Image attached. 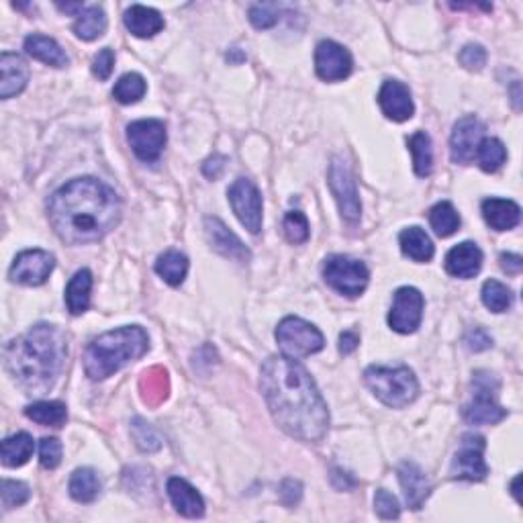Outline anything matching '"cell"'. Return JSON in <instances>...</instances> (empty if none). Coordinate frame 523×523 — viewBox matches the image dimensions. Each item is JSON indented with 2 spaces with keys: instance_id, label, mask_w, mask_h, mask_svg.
Here are the masks:
<instances>
[{
  "instance_id": "47",
  "label": "cell",
  "mask_w": 523,
  "mask_h": 523,
  "mask_svg": "<svg viewBox=\"0 0 523 523\" xmlns=\"http://www.w3.org/2000/svg\"><path fill=\"white\" fill-rule=\"evenodd\" d=\"M465 343L470 352H482V350H488L493 346V337L488 335L482 327H474L466 334Z\"/></svg>"
},
{
  "instance_id": "36",
  "label": "cell",
  "mask_w": 523,
  "mask_h": 523,
  "mask_svg": "<svg viewBox=\"0 0 523 523\" xmlns=\"http://www.w3.org/2000/svg\"><path fill=\"white\" fill-rule=\"evenodd\" d=\"M429 223H432L435 235L450 237L460 227V215L452 203L442 201L438 204H434L432 211H429Z\"/></svg>"
},
{
  "instance_id": "3",
  "label": "cell",
  "mask_w": 523,
  "mask_h": 523,
  "mask_svg": "<svg viewBox=\"0 0 523 523\" xmlns=\"http://www.w3.org/2000/svg\"><path fill=\"white\" fill-rule=\"evenodd\" d=\"M65 356L68 343L64 331L51 323H37L4 348V366L29 395H45L56 387Z\"/></svg>"
},
{
  "instance_id": "29",
  "label": "cell",
  "mask_w": 523,
  "mask_h": 523,
  "mask_svg": "<svg viewBox=\"0 0 523 523\" xmlns=\"http://www.w3.org/2000/svg\"><path fill=\"white\" fill-rule=\"evenodd\" d=\"M33 450H35V442H33L27 432H19L11 438L3 442V465L9 468H19L27 465Z\"/></svg>"
},
{
  "instance_id": "9",
  "label": "cell",
  "mask_w": 523,
  "mask_h": 523,
  "mask_svg": "<svg viewBox=\"0 0 523 523\" xmlns=\"http://www.w3.org/2000/svg\"><path fill=\"white\" fill-rule=\"evenodd\" d=\"M487 442L479 434H465L460 442V450L456 452L450 474L458 481H485L488 474V466L485 462Z\"/></svg>"
},
{
  "instance_id": "41",
  "label": "cell",
  "mask_w": 523,
  "mask_h": 523,
  "mask_svg": "<svg viewBox=\"0 0 523 523\" xmlns=\"http://www.w3.org/2000/svg\"><path fill=\"white\" fill-rule=\"evenodd\" d=\"M250 21L256 29H270L281 21V6L273 3H258L250 6Z\"/></svg>"
},
{
  "instance_id": "20",
  "label": "cell",
  "mask_w": 523,
  "mask_h": 523,
  "mask_svg": "<svg viewBox=\"0 0 523 523\" xmlns=\"http://www.w3.org/2000/svg\"><path fill=\"white\" fill-rule=\"evenodd\" d=\"M482 268V251L474 242H462L446 256V273L454 278H474Z\"/></svg>"
},
{
  "instance_id": "38",
  "label": "cell",
  "mask_w": 523,
  "mask_h": 523,
  "mask_svg": "<svg viewBox=\"0 0 523 523\" xmlns=\"http://www.w3.org/2000/svg\"><path fill=\"white\" fill-rule=\"evenodd\" d=\"M481 296L485 307L488 311H493V313H503V311H507L513 304L511 288H507L505 284L499 281H493V278L482 284Z\"/></svg>"
},
{
  "instance_id": "26",
  "label": "cell",
  "mask_w": 523,
  "mask_h": 523,
  "mask_svg": "<svg viewBox=\"0 0 523 523\" xmlns=\"http://www.w3.org/2000/svg\"><path fill=\"white\" fill-rule=\"evenodd\" d=\"M139 390H142V399L145 405L158 407L168 399L170 393V379L168 370L162 366H151L142 374L139 381Z\"/></svg>"
},
{
  "instance_id": "39",
  "label": "cell",
  "mask_w": 523,
  "mask_h": 523,
  "mask_svg": "<svg viewBox=\"0 0 523 523\" xmlns=\"http://www.w3.org/2000/svg\"><path fill=\"white\" fill-rule=\"evenodd\" d=\"M131 435H134L137 448L143 450V452H158L162 448V440L156 429L150 423L139 419V417L131 423Z\"/></svg>"
},
{
  "instance_id": "33",
  "label": "cell",
  "mask_w": 523,
  "mask_h": 523,
  "mask_svg": "<svg viewBox=\"0 0 523 523\" xmlns=\"http://www.w3.org/2000/svg\"><path fill=\"white\" fill-rule=\"evenodd\" d=\"M104 31H107V15L98 4L84 9L74 23V33L82 42H95Z\"/></svg>"
},
{
  "instance_id": "48",
  "label": "cell",
  "mask_w": 523,
  "mask_h": 523,
  "mask_svg": "<svg viewBox=\"0 0 523 523\" xmlns=\"http://www.w3.org/2000/svg\"><path fill=\"white\" fill-rule=\"evenodd\" d=\"M278 495H281V499H282L284 505L293 507V505H296V503L301 501L303 485H301L299 481H295V479H287V481H282L281 491H278Z\"/></svg>"
},
{
  "instance_id": "37",
  "label": "cell",
  "mask_w": 523,
  "mask_h": 523,
  "mask_svg": "<svg viewBox=\"0 0 523 523\" xmlns=\"http://www.w3.org/2000/svg\"><path fill=\"white\" fill-rule=\"evenodd\" d=\"M145 90H148V84H145L143 76L137 74V72H127L117 81L115 88H112V96L121 104H134L142 101Z\"/></svg>"
},
{
  "instance_id": "16",
  "label": "cell",
  "mask_w": 523,
  "mask_h": 523,
  "mask_svg": "<svg viewBox=\"0 0 523 523\" xmlns=\"http://www.w3.org/2000/svg\"><path fill=\"white\" fill-rule=\"evenodd\" d=\"M485 135V125L481 123L479 117L466 115L456 121L450 137V158L454 164L466 165L474 160L479 143Z\"/></svg>"
},
{
  "instance_id": "32",
  "label": "cell",
  "mask_w": 523,
  "mask_h": 523,
  "mask_svg": "<svg viewBox=\"0 0 523 523\" xmlns=\"http://www.w3.org/2000/svg\"><path fill=\"white\" fill-rule=\"evenodd\" d=\"M409 151L413 156V168L415 174L419 178H426L432 174L434 170V150H432V139L426 131H415V134L407 139Z\"/></svg>"
},
{
  "instance_id": "21",
  "label": "cell",
  "mask_w": 523,
  "mask_h": 523,
  "mask_svg": "<svg viewBox=\"0 0 523 523\" xmlns=\"http://www.w3.org/2000/svg\"><path fill=\"white\" fill-rule=\"evenodd\" d=\"M399 474V482L403 487V495H405L407 505L411 509H421L423 503L432 493V482L426 476V473L415 465V462H403L396 470Z\"/></svg>"
},
{
  "instance_id": "11",
  "label": "cell",
  "mask_w": 523,
  "mask_h": 523,
  "mask_svg": "<svg viewBox=\"0 0 523 523\" xmlns=\"http://www.w3.org/2000/svg\"><path fill=\"white\" fill-rule=\"evenodd\" d=\"M229 203L237 219L250 234H260L262 229V195L250 178H237L229 188Z\"/></svg>"
},
{
  "instance_id": "27",
  "label": "cell",
  "mask_w": 523,
  "mask_h": 523,
  "mask_svg": "<svg viewBox=\"0 0 523 523\" xmlns=\"http://www.w3.org/2000/svg\"><path fill=\"white\" fill-rule=\"evenodd\" d=\"M90 290H92V273L88 268L78 270L70 278L65 287V304L72 315H82L90 307Z\"/></svg>"
},
{
  "instance_id": "53",
  "label": "cell",
  "mask_w": 523,
  "mask_h": 523,
  "mask_svg": "<svg viewBox=\"0 0 523 523\" xmlns=\"http://www.w3.org/2000/svg\"><path fill=\"white\" fill-rule=\"evenodd\" d=\"M58 9L62 12H70V15L78 17L81 12L84 11V4L82 3H70V4H58Z\"/></svg>"
},
{
  "instance_id": "43",
  "label": "cell",
  "mask_w": 523,
  "mask_h": 523,
  "mask_svg": "<svg viewBox=\"0 0 523 523\" xmlns=\"http://www.w3.org/2000/svg\"><path fill=\"white\" fill-rule=\"evenodd\" d=\"M39 462L48 470H54L62 465V443L58 438H43L39 442Z\"/></svg>"
},
{
  "instance_id": "13",
  "label": "cell",
  "mask_w": 523,
  "mask_h": 523,
  "mask_svg": "<svg viewBox=\"0 0 523 523\" xmlns=\"http://www.w3.org/2000/svg\"><path fill=\"white\" fill-rule=\"evenodd\" d=\"M56 268V258L45 250L21 251L12 262L9 276L23 287H42Z\"/></svg>"
},
{
  "instance_id": "19",
  "label": "cell",
  "mask_w": 523,
  "mask_h": 523,
  "mask_svg": "<svg viewBox=\"0 0 523 523\" xmlns=\"http://www.w3.org/2000/svg\"><path fill=\"white\" fill-rule=\"evenodd\" d=\"M0 72H3V78H0V98L9 101V98L21 95L29 82L27 62L21 56L4 51L0 56Z\"/></svg>"
},
{
  "instance_id": "46",
  "label": "cell",
  "mask_w": 523,
  "mask_h": 523,
  "mask_svg": "<svg viewBox=\"0 0 523 523\" xmlns=\"http://www.w3.org/2000/svg\"><path fill=\"white\" fill-rule=\"evenodd\" d=\"M112 68H115V54H112L111 48L101 50L95 56V59H92V74H95L98 81H107Z\"/></svg>"
},
{
  "instance_id": "35",
  "label": "cell",
  "mask_w": 523,
  "mask_h": 523,
  "mask_svg": "<svg viewBox=\"0 0 523 523\" xmlns=\"http://www.w3.org/2000/svg\"><path fill=\"white\" fill-rule=\"evenodd\" d=\"M476 160H479L482 172L495 174V172H499L503 168V164L507 160V148L503 145L501 139L482 137L479 150H476Z\"/></svg>"
},
{
  "instance_id": "44",
  "label": "cell",
  "mask_w": 523,
  "mask_h": 523,
  "mask_svg": "<svg viewBox=\"0 0 523 523\" xmlns=\"http://www.w3.org/2000/svg\"><path fill=\"white\" fill-rule=\"evenodd\" d=\"M374 511L382 519H399L401 507L395 495H390L387 488H379L374 495Z\"/></svg>"
},
{
  "instance_id": "49",
  "label": "cell",
  "mask_w": 523,
  "mask_h": 523,
  "mask_svg": "<svg viewBox=\"0 0 523 523\" xmlns=\"http://www.w3.org/2000/svg\"><path fill=\"white\" fill-rule=\"evenodd\" d=\"M225 162H227V158H223V156H213V158H209L207 162L203 164V172H204V176L207 178H219L221 176V172L225 170Z\"/></svg>"
},
{
  "instance_id": "6",
  "label": "cell",
  "mask_w": 523,
  "mask_h": 523,
  "mask_svg": "<svg viewBox=\"0 0 523 523\" xmlns=\"http://www.w3.org/2000/svg\"><path fill=\"white\" fill-rule=\"evenodd\" d=\"M474 396L473 401L465 407V419L470 426H495L507 417V409H503L496 403V390H499V381L488 373H474Z\"/></svg>"
},
{
  "instance_id": "30",
  "label": "cell",
  "mask_w": 523,
  "mask_h": 523,
  "mask_svg": "<svg viewBox=\"0 0 523 523\" xmlns=\"http://www.w3.org/2000/svg\"><path fill=\"white\" fill-rule=\"evenodd\" d=\"M25 415L39 426L62 427L68 421V407L62 401H37L25 409Z\"/></svg>"
},
{
  "instance_id": "24",
  "label": "cell",
  "mask_w": 523,
  "mask_h": 523,
  "mask_svg": "<svg viewBox=\"0 0 523 523\" xmlns=\"http://www.w3.org/2000/svg\"><path fill=\"white\" fill-rule=\"evenodd\" d=\"M125 27L129 29L131 35L139 39H150L158 35L164 29V17L156 9L143 4H134L125 11Z\"/></svg>"
},
{
  "instance_id": "42",
  "label": "cell",
  "mask_w": 523,
  "mask_h": 523,
  "mask_svg": "<svg viewBox=\"0 0 523 523\" xmlns=\"http://www.w3.org/2000/svg\"><path fill=\"white\" fill-rule=\"evenodd\" d=\"M29 496H31V491L25 482L9 481V479L3 481V505H4V509L21 507L29 501Z\"/></svg>"
},
{
  "instance_id": "1",
  "label": "cell",
  "mask_w": 523,
  "mask_h": 523,
  "mask_svg": "<svg viewBox=\"0 0 523 523\" xmlns=\"http://www.w3.org/2000/svg\"><path fill=\"white\" fill-rule=\"evenodd\" d=\"M264 401L290 438L317 443L327 435L329 411L313 376L296 358L270 356L260 374Z\"/></svg>"
},
{
  "instance_id": "10",
  "label": "cell",
  "mask_w": 523,
  "mask_h": 523,
  "mask_svg": "<svg viewBox=\"0 0 523 523\" xmlns=\"http://www.w3.org/2000/svg\"><path fill=\"white\" fill-rule=\"evenodd\" d=\"M329 188L334 193L337 207H340V213L348 223H358L362 217V203L358 188H356V181L352 172L342 162L340 158H334L329 165Z\"/></svg>"
},
{
  "instance_id": "15",
  "label": "cell",
  "mask_w": 523,
  "mask_h": 523,
  "mask_svg": "<svg viewBox=\"0 0 523 523\" xmlns=\"http://www.w3.org/2000/svg\"><path fill=\"white\" fill-rule=\"evenodd\" d=\"M315 70L317 76L326 82H340L352 74L354 59L343 45L323 39L315 50Z\"/></svg>"
},
{
  "instance_id": "17",
  "label": "cell",
  "mask_w": 523,
  "mask_h": 523,
  "mask_svg": "<svg viewBox=\"0 0 523 523\" xmlns=\"http://www.w3.org/2000/svg\"><path fill=\"white\" fill-rule=\"evenodd\" d=\"M379 104L382 112H385V117L396 123L409 121L415 112L411 90H409L407 84L399 81L382 82L379 92Z\"/></svg>"
},
{
  "instance_id": "18",
  "label": "cell",
  "mask_w": 523,
  "mask_h": 523,
  "mask_svg": "<svg viewBox=\"0 0 523 523\" xmlns=\"http://www.w3.org/2000/svg\"><path fill=\"white\" fill-rule=\"evenodd\" d=\"M204 231H207L211 248L219 251L221 256L231 258V260L235 262L251 260L250 250L243 246L240 237H237L221 219H217V217H207V219H204Z\"/></svg>"
},
{
  "instance_id": "45",
  "label": "cell",
  "mask_w": 523,
  "mask_h": 523,
  "mask_svg": "<svg viewBox=\"0 0 523 523\" xmlns=\"http://www.w3.org/2000/svg\"><path fill=\"white\" fill-rule=\"evenodd\" d=\"M458 62L470 72H481L487 64V50L479 43H468L458 54Z\"/></svg>"
},
{
  "instance_id": "50",
  "label": "cell",
  "mask_w": 523,
  "mask_h": 523,
  "mask_svg": "<svg viewBox=\"0 0 523 523\" xmlns=\"http://www.w3.org/2000/svg\"><path fill=\"white\" fill-rule=\"evenodd\" d=\"M331 482L337 491H350V488L356 487V479L350 473H343V470L335 468L334 474H331Z\"/></svg>"
},
{
  "instance_id": "8",
  "label": "cell",
  "mask_w": 523,
  "mask_h": 523,
  "mask_svg": "<svg viewBox=\"0 0 523 523\" xmlns=\"http://www.w3.org/2000/svg\"><path fill=\"white\" fill-rule=\"evenodd\" d=\"M323 278L331 288L350 299L360 296L368 287L370 273L366 264L350 256L334 254L323 262Z\"/></svg>"
},
{
  "instance_id": "4",
  "label": "cell",
  "mask_w": 523,
  "mask_h": 523,
  "mask_svg": "<svg viewBox=\"0 0 523 523\" xmlns=\"http://www.w3.org/2000/svg\"><path fill=\"white\" fill-rule=\"evenodd\" d=\"M150 340L143 327L125 326L95 337L84 352V370L90 381H104L148 352Z\"/></svg>"
},
{
  "instance_id": "2",
  "label": "cell",
  "mask_w": 523,
  "mask_h": 523,
  "mask_svg": "<svg viewBox=\"0 0 523 523\" xmlns=\"http://www.w3.org/2000/svg\"><path fill=\"white\" fill-rule=\"evenodd\" d=\"M123 215L121 198L96 178H76L51 195L48 217L59 240L72 246L103 240Z\"/></svg>"
},
{
  "instance_id": "28",
  "label": "cell",
  "mask_w": 523,
  "mask_h": 523,
  "mask_svg": "<svg viewBox=\"0 0 523 523\" xmlns=\"http://www.w3.org/2000/svg\"><path fill=\"white\" fill-rule=\"evenodd\" d=\"M401 251L415 262H429L434 258V243L421 227H407L399 235Z\"/></svg>"
},
{
  "instance_id": "31",
  "label": "cell",
  "mask_w": 523,
  "mask_h": 523,
  "mask_svg": "<svg viewBox=\"0 0 523 523\" xmlns=\"http://www.w3.org/2000/svg\"><path fill=\"white\" fill-rule=\"evenodd\" d=\"M156 273L160 274L170 287H181L188 274V258L176 250H168L158 258Z\"/></svg>"
},
{
  "instance_id": "52",
  "label": "cell",
  "mask_w": 523,
  "mask_h": 523,
  "mask_svg": "<svg viewBox=\"0 0 523 523\" xmlns=\"http://www.w3.org/2000/svg\"><path fill=\"white\" fill-rule=\"evenodd\" d=\"M499 262H501V268L505 270L507 274H519L523 268V258L518 254H501Z\"/></svg>"
},
{
  "instance_id": "34",
  "label": "cell",
  "mask_w": 523,
  "mask_h": 523,
  "mask_svg": "<svg viewBox=\"0 0 523 523\" xmlns=\"http://www.w3.org/2000/svg\"><path fill=\"white\" fill-rule=\"evenodd\" d=\"M70 495L78 503H92L101 495V481L92 468H78L70 476Z\"/></svg>"
},
{
  "instance_id": "23",
  "label": "cell",
  "mask_w": 523,
  "mask_h": 523,
  "mask_svg": "<svg viewBox=\"0 0 523 523\" xmlns=\"http://www.w3.org/2000/svg\"><path fill=\"white\" fill-rule=\"evenodd\" d=\"M482 217L491 229L509 231L519 225L521 207L509 198H485L482 201Z\"/></svg>"
},
{
  "instance_id": "12",
  "label": "cell",
  "mask_w": 523,
  "mask_h": 523,
  "mask_svg": "<svg viewBox=\"0 0 523 523\" xmlns=\"http://www.w3.org/2000/svg\"><path fill=\"white\" fill-rule=\"evenodd\" d=\"M165 139H168L165 125L158 119H139L127 127V142L142 162H156L162 154Z\"/></svg>"
},
{
  "instance_id": "7",
  "label": "cell",
  "mask_w": 523,
  "mask_h": 523,
  "mask_svg": "<svg viewBox=\"0 0 523 523\" xmlns=\"http://www.w3.org/2000/svg\"><path fill=\"white\" fill-rule=\"evenodd\" d=\"M276 342L288 358H304L326 346L321 331L301 317H284L276 327Z\"/></svg>"
},
{
  "instance_id": "25",
  "label": "cell",
  "mask_w": 523,
  "mask_h": 523,
  "mask_svg": "<svg viewBox=\"0 0 523 523\" xmlns=\"http://www.w3.org/2000/svg\"><path fill=\"white\" fill-rule=\"evenodd\" d=\"M25 51L31 58L39 59V62L54 65V68H65L70 64V58L65 56V51L62 50L56 39H51L48 35H39V33H33L27 39H25Z\"/></svg>"
},
{
  "instance_id": "14",
  "label": "cell",
  "mask_w": 523,
  "mask_h": 523,
  "mask_svg": "<svg viewBox=\"0 0 523 523\" xmlns=\"http://www.w3.org/2000/svg\"><path fill=\"white\" fill-rule=\"evenodd\" d=\"M423 319V295L413 287H401L395 293L388 313V326L396 334H415Z\"/></svg>"
},
{
  "instance_id": "40",
  "label": "cell",
  "mask_w": 523,
  "mask_h": 523,
  "mask_svg": "<svg viewBox=\"0 0 523 523\" xmlns=\"http://www.w3.org/2000/svg\"><path fill=\"white\" fill-rule=\"evenodd\" d=\"M284 234H287V240L295 243V246L307 242L311 235L307 217L301 211H288L287 217H284Z\"/></svg>"
},
{
  "instance_id": "5",
  "label": "cell",
  "mask_w": 523,
  "mask_h": 523,
  "mask_svg": "<svg viewBox=\"0 0 523 523\" xmlns=\"http://www.w3.org/2000/svg\"><path fill=\"white\" fill-rule=\"evenodd\" d=\"M364 382L376 399L393 409L411 405L419 395V382L407 366H370L364 373Z\"/></svg>"
},
{
  "instance_id": "51",
  "label": "cell",
  "mask_w": 523,
  "mask_h": 523,
  "mask_svg": "<svg viewBox=\"0 0 523 523\" xmlns=\"http://www.w3.org/2000/svg\"><path fill=\"white\" fill-rule=\"evenodd\" d=\"M360 346V335L356 331H343L340 335V352L343 356L356 352V348Z\"/></svg>"
},
{
  "instance_id": "22",
  "label": "cell",
  "mask_w": 523,
  "mask_h": 523,
  "mask_svg": "<svg viewBox=\"0 0 523 523\" xmlns=\"http://www.w3.org/2000/svg\"><path fill=\"white\" fill-rule=\"evenodd\" d=\"M165 488H168V496L178 513L190 519L203 518L204 501L201 493H198L193 485H188L184 479H178V476H172Z\"/></svg>"
}]
</instances>
